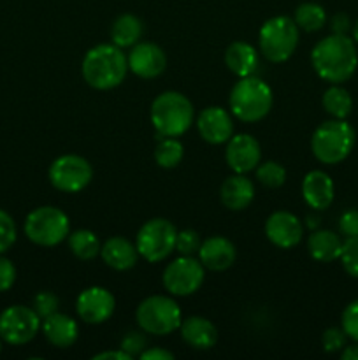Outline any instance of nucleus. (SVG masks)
I'll return each mask as SVG.
<instances>
[{"mask_svg":"<svg viewBox=\"0 0 358 360\" xmlns=\"http://www.w3.org/2000/svg\"><path fill=\"white\" fill-rule=\"evenodd\" d=\"M311 63L316 74L326 83L343 84L358 67V51L353 39L332 34L321 39L311 51Z\"/></svg>","mask_w":358,"mask_h":360,"instance_id":"1","label":"nucleus"},{"mask_svg":"<svg viewBox=\"0 0 358 360\" xmlns=\"http://www.w3.org/2000/svg\"><path fill=\"white\" fill-rule=\"evenodd\" d=\"M128 62L121 48L116 44H98L88 49L81 63L84 81L95 90H111L123 83Z\"/></svg>","mask_w":358,"mask_h":360,"instance_id":"2","label":"nucleus"},{"mask_svg":"<svg viewBox=\"0 0 358 360\" xmlns=\"http://www.w3.org/2000/svg\"><path fill=\"white\" fill-rule=\"evenodd\" d=\"M195 109L179 91H164L151 104V123L164 137H181L192 127Z\"/></svg>","mask_w":358,"mask_h":360,"instance_id":"3","label":"nucleus"},{"mask_svg":"<svg viewBox=\"0 0 358 360\" xmlns=\"http://www.w3.org/2000/svg\"><path fill=\"white\" fill-rule=\"evenodd\" d=\"M232 115L246 123L260 122L272 108V90L263 79L256 76L241 77L230 91Z\"/></svg>","mask_w":358,"mask_h":360,"instance_id":"4","label":"nucleus"},{"mask_svg":"<svg viewBox=\"0 0 358 360\" xmlns=\"http://www.w3.org/2000/svg\"><path fill=\"white\" fill-rule=\"evenodd\" d=\"M357 141L354 129L346 120L332 118L323 122L311 137V150L316 160L326 165H336L346 160Z\"/></svg>","mask_w":358,"mask_h":360,"instance_id":"5","label":"nucleus"},{"mask_svg":"<svg viewBox=\"0 0 358 360\" xmlns=\"http://www.w3.org/2000/svg\"><path fill=\"white\" fill-rule=\"evenodd\" d=\"M135 320L144 333L153 336H168L181 326V308L167 295H151L137 306Z\"/></svg>","mask_w":358,"mask_h":360,"instance_id":"6","label":"nucleus"},{"mask_svg":"<svg viewBox=\"0 0 358 360\" xmlns=\"http://www.w3.org/2000/svg\"><path fill=\"white\" fill-rule=\"evenodd\" d=\"M260 51L269 62L283 63L298 46V27L291 18L274 16L260 28Z\"/></svg>","mask_w":358,"mask_h":360,"instance_id":"7","label":"nucleus"},{"mask_svg":"<svg viewBox=\"0 0 358 360\" xmlns=\"http://www.w3.org/2000/svg\"><path fill=\"white\" fill-rule=\"evenodd\" d=\"M25 234L37 246H58L70 234L69 217L58 207L41 206L28 213L25 220Z\"/></svg>","mask_w":358,"mask_h":360,"instance_id":"8","label":"nucleus"},{"mask_svg":"<svg viewBox=\"0 0 358 360\" xmlns=\"http://www.w3.org/2000/svg\"><path fill=\"white\" fill-rule=\"evenodd\" d=\"M175 231L174 225L165 218L147 220L137 232L135 246L139 257L147 262H161L175 250Z\"/></svg>","mask_w":358,"mask_h":360,"instance_id":"9","label":"nucleus"},{"mask_svg":"<svg viewBox=\"0 0 358 360\" xmlns=\"http://www.w3.org/2000/svg\"><path fill=\"white\" fill-rule=\"evenodd\" d=\"M206 278V267L193 255H179L178 259L168 262L164 271V287L168 294L186 297L202 287Z\"/></svg>","mask_w":358,"mask_h":360,"instance_id":"10","label":"nucleus"},{"mask_svg":"<svg viewBox=\"0 0 358 360\" xmlns=\"http://www.w3.org/2000/svg\"><path fill=\"white\" fill-rule=\"evenodd\" d=\"M48 176L51 185L60 192L77 193L90 185L93 169L79 155H62L49 165Z\"/></svg>","mask_w":358,"mask_h":360,"instance_id":"11","label":"nucleus"},{"mask_svg":"<svg viewBox=\"0 0 358 360\" xmlns=\"http://www.w3.org/2000/svg\"><path fill=\"white\" fill-rule=\"evenodd\" d=\"M41 322L42 320L39 319L34 308L23 304L9 306L0 313V338L14 347L27 345L37 336L41 330Z\"/></svg>","mask_w":358,"mask_h":360,"instance_id":"12","label":"nucleus"},{"mask_svg":"<svg viewBox=\"0 0 358 360\" xmlns=\"http://www.w3.org/2000/svg\"><path fill=\"white\" fill-rule=\"evenodd\" d=\"M116 308L114 295L104 287H90L77 295L76 311L84 323L98 326L107 322Z\"/></svg>","mask_w":358,"mask_h":360,"instance_id":"13","label":"nucleus"},{"mask_svg":"<svg viewBox=\"0 0 358 360\" xmlns=\"http://www.w3.org/2000/svg\"><path fill=\"white\" fill-rule=\"evenodd\" d=\"M225 160L232 171L237 174H246L258 167L262 162V148L258 141L249 134H235L228 139Z\"/></svg>","mask_w":358,"mask_h":360,"instance_id":"14","label":"nucleus"},{"mask_svg":"<svg viewBox=\"0 0 358 360\" xmlns=\"http://www.w3.org/2000/svg\"><path fill=\"white\" fill-rule=\"evenodd\" d=\"M265 236L274 246L295 248L304 238V225L290 211H274L265 221Z\"/></svg>","mask_w":358,"mask_h":360,"instance_id":"15","label":"nucleus"},{"mask_svg":"<svg viewBox=\"0 0 358 360\" xmlns=\"http://www.w3.org/2000/svg\"><path fill=\"white\" fill-rule=\"evenodd\" d=\"M128 69L142 79H154L167 67V56L164 49L154 42H137L126 56Z\"/></svg>","mask_w":358,"mask_h":360,"instance_id":"16","label":"nucleus"},{"mask_svg":"<svg viewBox=\"0 0 358 360\" xmlns=\"http://www.w3.org/2000/svg\"><path fill=\"white\" fill-rule=\"evenodd\" d=\"M197 129L200 137L209 144L228 143V139L234 136L232 116L218 105H211L200 112L197 118Z\"/></svg>","mask_w":358,"mask_h":360,"instance_id":"17","label":"nucleus"},{"mask_svg":"<svg viewBox=\"0 0 358 360\" xmlns=\"http://www.w3.org/2000/svg\"><path fill=\"white\" fill-rule=\"evenodd\" d=\"M237 259V250L230 239L223 236H213L200 243L199 260L209 271H227L234 266Z\"/></svg>","mask_w":358,"mask_h":360,"instance_id":"18","label":"nucleus"},{"mask_svg":"<svg viewBox=\"0 0 358 360\" xmlns=\"http://www.w3.org/2000/svg\"><path fill=\"white\" fill-rule=\"evenodd\" d=\"M302 197L316 211L329 210L336 197L332 178L323 171H311L302 181Z\"/></svg>","mask_w":358,"mask_h":360,"instance_id":"19","label":"nucleus"},{"mask_svg":"<svg viewBox=\"0 0 358 360\" xmlns=\"http://www.w3.org/2000/svg\"><path fill=\"white\" fill-rule=\"evenodd\" d=\"M220 199L227 210L242 211L253 202L255 199V186L246 174H237L234 172L228 176L220 188Z\"/></svg>","mask_w":358,"mask_h":360,"instance_id":"20","label":"nucleus"},{"mask_svg":"<svg viewBox=\"0 0 358 360\" xmlns=\"http://www.w3.org/2000/svg\"><path fill=\"white\" fill-rule=\"evenodd\" d=\"M41 329L48 343L56 348L72 347L79 336V327H77L76 320L58 311L42 320Z\"/></svg>","mask_w":358,"mask_h":360,"instance_id":"21","label":"nucleus"},{"mask_svg":"<svg viewBox=\"0 0 358 360\" xmlns=\"http://www.w3.org/2000/svg\"><path fill=\"white\" fill-rule=\"evenodd\" d=\"M179 330L183 341L195 350H209L218 343L216 326L204 316H190L183 320Z\"/></svg>","mask_w":358,"mask_h":360,"instance_id":"22","label":"nucleus"},{"mask_svg":"<svg viewBox=\"0 0 358 360\" xmlns=\"http://www.w3.org/2000/svg\"><path fill=\"white\" fill-rule=\"evenodd\" d=\"M100 257L114 271H128L132 269L139 259L137 246L132 245L125 238H109L104 245L100 246Z\"/></svg>","mask_w":358,"mask_h":360,"instance_id":"23","label":"nucleus"},{"mask_svg":"<svg viewBox=\"0 0 358 360\" xmlns=\"http://www.w3.org/2000/svg\"><path fill=\"white\" fill-rule=\"evenodd\" d=\"M225 63L235 76H253L258 69V53L248 42L235 41L225 51Z\"/></svg>","mask_w":358,"mask_h":360,"instance_id":"24","label":"nucleus"},{"mask_svg":"<svg viewBox=\"0 0 358 360\" xmlns=\"http://www.w3.org/2000/svg\"><path fill=\"white\" fill-rule=\"evenodd\" d=\"M344 241H340L339 236L332 231H323L316 229L307 238L309 255L318 262H333L340 259Z\"/></svg>","mask_w":358,"mask_h":360,"instance_id":"25","label":"nucleus"},{"mask_svg":"<svg viewBox=\"0 0 358 360\" xmlns=\"http://www.w3.org/2000/svg\"><path fill=\"white\" fill-rule=\"evenodd\" d=\"M142 35V21L133 14H119L111 27L112 44L118 48H132Z\"/></svg>","mask_w":358,"mask_h":360,"instance_id":"26","label":"nucleus"},{"mask_svg":"<svg viewBox=\"0 0 358 360\" xmlns=\"http://www.w3.org/2000/svg\"><path fill=\"white\" fill-rule=\"evenodd\" d=\"M67 245L79 260H93L95 257L100 255V241L95 232L88 231V229L70 232L67 236Z\"/></svg>","mask_w":358,"mask_h":360,"instance_id":"27","label":"nucleus"},{"mask_svg":"<svg viewBox=\"0 0 358 360\" xmlns=\"http://www.w3.org/2000/svg\"><path fill=\"white\" fill-rule=\"evenodd\" d=\"M321 104L332 118L346 120L353 111V98H351L350 91L344 90L339 84H333L323 94Z\"/></svg>","mask_w":358,"mask_h":360,"instance_id":"28","label":"nucleus"},{"mask_svg":"<svg viewBox=\"0 0 358 360\" xmlns=\"http://www.w3.org/2000/svg\"><path fill=\"white\" fill-rule=\"evenodd\" d=\"M293 21L297 23L298 30L318 32L325 27L326 13L319 4L304 2L295 9Z\"/></svg>","mask_w":358,"mask_h":360,"instance_id":"29","label":"nucleus"},{"mask_svg":"<svg viewBox=\"0 0 358 360\" xmlns=\"http://www.w3.org/2000/svg\"><path fill=\"white\" fill-rule=\"evenodd\" d=\"M183 155L185 150L178 137H164L154 148V160L164 169L178 167L179 162L183 160Z\"/></svg>","mask_w":358,"mask_h":360,"instance_id":"30","label":"nucleus"},{"mask_svg":"<svg viewBox=\"0 0 358 360\" xmlns=\"http://www.w3.org/2000/svg\"><path fill=\"white\" fill-rule=\"evenodd\" d=\"M256 178L262 185L269 186V188H279L286 181V169L274 160L263 162V164L260 162L258 167H256Z\"/></svg>","mask_w":358,"mask_h":360,"instance_id":"31","label":"nucleus"},{"mask_svg":"<svg viewBox=\"0 0 358 360\" xmlns=\"http://www.w3.org/2000/svg\"><path fill=\"white\" fill-rule=\"evenodd\" d=\"M16 238L18 231L13 217L7 211L0 210V255L6 253L7 250L13 248V245L16 243Z\"/></svg>","mask_w":358,"mask_h":360,"instance_id":"32","label":"nucleus"},{"mask_svg":"<svg viewBox=\"0 0 358 360\" xmlns=\"http://www.w3.org/2000/svg\"><path fill=\"white\" fill-rule=\"evenodd\" d=\"M340 264L350 276L358 280V236L357 238H346L340 253Z\"/></svg>","mask_w":358,"mask_h":360,"instance_id":"33","label":"nucleus"},{"mask_svg":"<svg viewBox=\"0 0 358 360\" xmlns=\"http://www.w3.org/2000/svg\"><path fill=\"white\" fill-rule=\"evenodd\" d=\"M58 306H60V301L53 292H39V294L34 297V306H32V308H34V311L37 313L39 319L44 320L48 319L49 315L58 311Z\"/></svg>","mask_w":358,"mask_h":360,"instance_id":"34","label":"nucleus"},{"mask_svg":"<svg viewBox=\"0 0 358 360\" xmlns=\"http://www.w3.org/2000/svg\"><path fill=\"white\" fill-rule=\"evenodd\" d=\"M200 248V238L195 231L192 229H185V231L178 232L175 236V252L179 255H195Z\"/></svg>","mask_w":358,"mask_h":360,"instance_id":"35","label":"nucleus"},{"mask_svg":"<svg viewBox=\"0 0 358 360\" xmlns=\"http://www.w3.org/2000/svg\"><path fill=\"white\" fill-rule=\"evenodd\" d=\"M340 327L350 340L358 343V299L344 308L343 316H340Z\"/></svg>","mask_w":358,"mask_h":360,"instance_id":"36","label":"nucleus"},{"mask_svg":"<svg viewBox=\"0 0 358 360\" xmlns=\"http://www.w3.org/2000/svg\"><path fill=\"white\" fill-rule=\"evenodd\" d=\"M346 340L347 336L343 330V327H329L321 336L323 350H325L326 354H336V352H340L344 347H346Z\"/></svg>","mask_w":358,"mask_h":360,"instance_id":"37","label":"nucleus"},{"mask_svg":"<svg viewBox=\"0 0 358 360\" xmlns=\"http://www.w3.org/2000/svg\"><path fill=\"white\" fill-rule=\"evenodd\" d=\"M146 338H144L142 334L137 333V330H128V333L123 336L119 348H121L126 355H130V357L133 359L139 357V355L146 350Z\"/></svg>","mask_w":358,"mask_h":360,"instance_id":"38","label":"nucleus"},{"mask_svg":"<svg viewBox=\"0 0 358 360\" xmlns=\"http://www.w3.org/2000/svg\"><path fill=\"white\" fill-rule=\"evenodd\" d=\"M339 231L344 238L358 236V210H347L339 218Z\"/></svg>","mask_w":358,"mask_h":360,"instance_id":"39","label":"nucleus"},{"mask_svg":"<svg viewBox=\"0 0 358 360\" xmlns=\"http://www.w3.org/2000/svg\"><path fill=\"white\" fill-rule=\"evenodd\" d=\"M16 281V267L9 259L0 255V292L11 290Z\"/></svg>","mask_w":358,"mask_h":360,"instance_id":"40","label":"nucleus"},{"mask_svg":"<svg viewBox=\"0 0 358 360\" xmlns=\"http://www.w3.org/2000/svg\"><path fill=\"white\" fill-rule=\"evenodd\" d=\"M330 28H332L333 34L339 35H347V32L351 30V20L346 13H337L333 14L332 20H330Z\"/></svg>","mask_w":358,"mask_h":360,"instance_id":"41","label":"nucleus"},{"mask_svg":"<svg viewBox=\"0 0 358 360\" xmlns=\"http://www.w3.org/2000/svg\"><path fill=\"white\" fill-rule=\"evenodd\" d=\"M139 357L142 360H174V354H171V352L165 350V348L154 347L146 348Z\"/></svg>","mask_w":358,"mask_h":360,"instance_id":"42","label":"nucleus"},{"mask_svg":"<svg viewBox=\"0 0 358 360\" xmlns=\"http://www.w3.org/2000/svg\"><path fill=\"white\" fill-rule=\"evenodd\" d=\"M93 360H132V357H130V355H126L125 352L119 348V350L102 352V354L93 355Z\"/></svg>","mask_w":358,"mask_h":360,"instance_id":"43","label":"nucleus"},{"mask_svg":"<svg viewBox=\"0 0 358 360\" xmlns=\"http://www.w3.org/2000/svg\"><path fill=\"white\" fill-rule=\"evenodd\" d=\"M343 360H358V343L350 345V347L343 348V354H340Z\"/></svg>","mask_w":358,"mask_h":360,"instance_id":"44","label":"nucleus"},{"mask_svg":"<svg viewBox=\"0 0 358 360\" xmlns=\"http://www.w3.org/2000/svg\"><path fill=\"white\" fill-rule=\"evenodd\" d=\"M307 227L312 229V231H316V227H318V218L307 217Z\"/></svg>","mask_w":358,"mask_h":360,"instance_id":"45","label":"nucleus"},{"mask_svg":"<svg viewBox=\"0 0 358 360\" xmlns=\"http://www.w3.org/2000/svg\"><path fill=\"white\" fill-rule=\"evenodd\" d=\"M353 41L358 42V20L353 25Z\"/></svg>","mask_w":358,"mask_h":360,"instance_id":"46","label":"nucleus"},{"mask_svg":"<svg viewBox=\"0 0 358 360\" xmlns=\"http://www.w3.org/2000/svg\"><path fill=\"white\" fill-rule=\"evenodd\" d=\"M0 354H2V338H0Z\"/></svg>","mask_w":358,"mask_h":360,"instance_id":"47","label":"nucleus"}]
</instances>
